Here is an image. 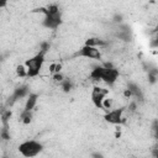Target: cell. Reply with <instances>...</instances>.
I'll return each instance as SVG.
<instances>
[{
	"instance_id": "6da1fadb",
	"label": "cell",
	"mask_w": 158,
	"mask_h": 158,
	"mask_svg": "<svg viewBox=\"0 0 158 158\" xmlns=\"http://www.w3.org/2000/svg\"><path fill=\"white\" fill-rule=\"evenodd\" d=\"M46 54H47L46 52L40 51L38 53H36L33 57H31L30 59H27L25 62V67H26L28 78H35L41 73L42 67L46 60Z\"/></svg>"
},
{
	"instance_id": "7a4b0ae2",
	"label": "cell",
	"mask_w": 158,
	"mask_h": 158,
	"mask_svg": "<svg viewBox=\"0 0 158 158\" xmlns=\"http://www.w3.org/2000/svg\"><path fill=\"white\" fill-rule=\"evenodd\" d=\"M43 149L42 143H40L38 141L35 139H27L22 143H20L19 146V152L23 156V157H36L37 154L41 153V151Z\"/></svg>"
},
{
	"instance_id": "3957f363",
	"label": "cell",
	"mask_w": 158,
	"mask_h": 158,
	"mask_svg": "<svg viewBox=\"0 0 158 158\" xmlns=\"http://www.w3.org/2000/svg\"><path fill=\"white\" fill-rule=\"evenodd\" d=\"M123 112L125 109L123 107H117V109H110L106 111L104 118L106 122L111 123V125H121L125 122V117H123Z\"/></svg>"
},
{
	"instance_id": "277c9868",
	"label": "cell",
	"mask_w": 158,
	"mask_h": 158,
	"mask_svg": "<svg viewBox=\"0 0 158 158\" xmlns=\"http://www.w3.org/2000/svg\"><path fill=\"white\" fill-rule=\"evenodd\" d=\"M77 56L84 57V58H89V59H100V58H101V51H100L99 47L84 44V46L77 52Z\"/></svg>"
},
{
	"instance_id": "5b68a950",
	"label": "cell",
	"mask_w": 158,
	"mask_h": 158,
	"mask_svg": "<svg viewBox=\"0 0 158 158\" xmlns=\"http://www.w3.org/2000/svg\"><path fill=\"white\" fill-rule=\"evenodd\" d=\"M109 90L104 89L101 86H94L93 91H91V101L95 105V107L98 109H102V100L107 95Z\"/></svg>"
},
{
	"instance_id": "8992f818",
	"label": "cell",
	"mask_w": 158,
	"mask_h": 158,
	"mask_svg": "<svg viewBox=\"0 0 158 158\" xmlns=\"http://www.w3.org/2000/svg\"><path fill=\"white\" fill-rule=\"evenodd\" d=\"M60 23H62L60 12L54 14V15L47 14V15L43 17V20H42V25H43L46 28H48V30H56Z\"/></svg>"
},
{
	"instance_id": "52a82bcc",
	"label": "cell",
	"mask_w": 158,
	"mask_h": 158,
	"mask_svg": "<svg viewBox=\"0 0 158 158\" xmlns=\"http://www.w3.org/2000/svg\"><path fill=\"white\" fill-rule=\"evenodd\" d=\"M117 79H118V70L116 68H105L104 67V72H102V75H101V81H104L105 84L112 85V84L116 83Z\"/></svg>"
},
{
	"instance_id": "ba28073f",
	"label": "cell",
	"mask_w": 158,
	"mask_h": 158,
	"mask_svg": "<svg viewBox=\"0 0 158 158\" xmlns=\"http://www.w3.org/2000/svg\"><path fill=\"white\" fill-rule=\"evenodd\" d=\"M28 93H30V89H28L27 85H21V86H19V88H16V89L14 90L11 98H9L7 105H12V104H14L15 101H17L19 99H22V98L27 96Z\"/></svg>"
},
{
	"instance_id": "9c48e42d",
	"label": "cell",
	"mask_w": 158,
	"mask_h": 158,
	"mask_svg": "<svg viewBox=\"0 0 158 158\" xmlns=\"http://www.w3.org/2000/svg\"><path fill=\"white\" fill-rule=\"evenodd\" d=\"M37 100H38V95L35 93H28V95L26 96V102H25V110L32 111L36 105H37Z\"/></svg>"
},
{
	"instance_id": "30bf717a",
	"label": "cell",
	"mask_w": 158,
	"mask_h": 158,
	"mask_svg": "<svg viewBox=\"0 0 158 158\" xmlns=\"http://www.w3.org/2000/svg\"><path fill=\"white\" fill-rule=\"evenodd\" d=\"M127 89H130V91L132 93V96H135L137 100H142V99H143L142 90L139 89V86H138L137 84H135V83H128Z\"/></svg>"
},
{
	"instance_id": "8fae6325",
	"label": "cell",
	"mask_w": 158,
	"mask_h": 158,
	"mask_svg": "<svg viewBox=\"0 0 158 158\" xmlns=\"http://www.w3.org/2000/svg\"><path fill=\"white\" fill-rule=\"evenodd\" d=\"M102 72H104V67L102 65H96L94 67V69L90 72V78L93 80H101V75H102Z\"/></svg>"
},
{
	"instance_id": "7c38bea8",
	"label": "cell",
	"mask_w": 158,
	"mask_h": 158,
	"mask_svg": "<svg viewBox=\"0 0 158 158\" xmlns=\"http://www.w3.org/2000/svg\"><path fill=\"white\" fill-rule=\"evenodd\" d=\"M20 121L23 123V125H30L31 121H32V111H28V110H22L21 115H20Z\"/></svg>"
},
{
	"instance_id": "4fadbf2b",
	"label": "cell",
	"mask_w": 158,
	"mask_h": 158,
	"mask_svg": "<svg viewBox=\"0 0 158 158\" xmlns=\"http://www.w3.org/2000/svg\"><path fill=\"white\" fill-rule=\"evenodd\" d=\"M59 84H60V88H62V90H63L64 93H69V91L73 89V86H74V85H73V81H72L70 79H67V78H64Z\"/></svg>"
},
{
	"instance_id": "5bb4252c",
	"label": "cell",
	"mask_w": 158,
	"mask_h": 158,
	"mask_svg": "<svg viewBox=\"0 0 158 158\" xmlns=\"http://www.w3.org/2000/svg\"><path fill=\"white\" fill-rule=\"evenodd\" d=\"M16 75L19 78H26L27 77V70H26L25 64H20L16 67Z\"/></svg>"
},
{
	"instance_id": "9a60e30c",
	"label": "cell",
	"mask_w": 158,
	"mask_h": 158,
	"mask_svg": "<svg viewBox=\"0 0 158 158\" xmlns=\"http://www.w3.org/2000/svg\"><path fill=\"white\" fill-rule=\"evenodd\" d=\"M0 138L4 139V141H9V139H10V131H9V127L1 126V128H0Z\"/></svg>"
},
{
	"instance_id": "2e32d148",
	"label": "cell",
	"mask_w": 158,
	"mask_h": 158,
	"mask_svg": "<svg viewBox=\"0 0 158 158\" xmlns=\"http://www.w3.org/2000/svg\"><path fill=\"white\" fill-rule=\"evenodd\" d=\"M157 78H158V74H157V70L153 69V70H149L148 72V83L149 84H156L157 83Z\"/></svg>"
},
{
	"instance_id": "e0dca14e",
	"label": "cell",
	"mask_w": 158,
	"mask_h": 158,
	"mask_svg": "<svg viewBox=\"0 0 158 158\" xmlns=\"http://www.w3.org/2000/svg\"><path fill=\"white\" fill-rule=\"evenodd\" d=\"M110 109H112V99H109V98L105 96L104 100H102V110L107 111Z\"/></svg>"
},
{
	"instance_id": "ac0fdd59",
	"label": "cell",
	"mask_w": 158,
	"mask_h": 158,
	"mask_svg": "<svg viewBox=\"0 0 158 158\" xmlns=\"http://www.w3.org/2000/svg\"><path fill=\"white\" fill-rule=\"evenodd\" d=\"M47 12H48L49 15L58 14V12H59V7H58V5H56V4H51V5H48V6H47Z\"/></svg>"
},
{
	"instance_id": "d6986e66",
	"label": "cell",
	"mask_w": 158,
	"mask_h": 158,
	"mask_svg": "<svg viewBox=\"0 0 158 158\" xmlns=\"http://www.w3.org/2000/svg\"><path fill=\"white\" fill-rule=\"evenodd\" d=\"M52 79H53L54 81H57V83H60V81L64 79V75L62 74V72H60V73H53Z\"/></svg>"
},
{
	"instance_id": "ffe728a7",
	"label": "cell",
	"mask_w": 158,
	"mask_h": 158,
	"mask_svg": "<svg viewBox=\"0 0 158 158\" xmlns=\"http://www.w3.org/2000/svg\"><path fill=\"white\" fill-rule=\"evenodd\" d=\"M49 47H51V46H49V43H48V42H42V43H41V46H40V48H41L40 51H43V52H46V53H47V52L49 51Z\"/></svg>"
},
{
	"instance_id": "44dd1931",
	"label": "cell",
	"mask_w": 158,
	"mask_h": 158,
	"mask_svg": "<svg viewBox=\"0 0 158 158\" xmlns=\"http://www.w3.org/2000/svg\"><path fill=\"white\" fill-rule=\"evenodd\" d=\"M114 22L121 23V22H122V15H121V14H116V15L114 16Z\"/></svg>"
},
{
	"instance_id": "7402d4cb",
	"label": "cell",
	"mask_w": 158,
	"mask_h": 158,
	"mask_svg": "<svg viewBox=\"0 0 158 158\" xmlns=\"http://www.w3.org/2000/svg\"><path fill=\"white\" fill-rule=\"evenodd\" d=\"M62 68H63V65H62V63H56V68H54V73H60V72H62Z\"/></svg>"
},
{
	"instance_id": "603a6c76",
	"label": "cell",
	"mask_w": 158,
	"mask_h": 158,
	"mask_svg": "<svg viewBox=\"0 0 158 158\" xmlns=\"http://www.w3.org/2000/svg\"><path fill=\"white\" fill-rule=\"evenodd\" d=\"M123 96H125L126 99H128V98L132 96V93L130 91V89H125V90H123Z\"/></svg>"
},
{
	"instance_id": "cb8c5ba5",
	"label": "cell",
	"mask_w": 158,
	"mask_h": 158,
	"mask_svg": "<svg viewBox=\"0 0 158 158\" xmlns=\"http://www.w3.org/2000/svg\"><path fill=\"white\" fill-rule=\"evenodd\" d=\"M136 107H137V104H136V101H133V102H131V104H130V106H128V110H130L131 112H133V111L136 110Z\"/></svg>"
},
{
	"instance_id": "d4e9b609",
	"label": "cell",
	"mask_w": 158,
	"mask_h": 158,
	"mask_svg": "<svg viewBox=\"0 0 158 158\" xmlns=\"http://www.w3.org/2000/svg\"><path fill=\"white\" fill-rule=\"evenodd\" d=\"M54 68H56V63H51L49 67H48V72L53 74V73H54Z\"/></svg>"
},
{
	"instance_id": "484cf974",
	"label": "cell",
	"mask_w": 158,
	"mask_h": 158,
	"mask_svg": "<svg viewBox=\"0 0 158 158\" xmlns=\"http://www.w3.org/2000/svg\"><path fill=\"white\" fill-rule=\"evenodd\" d=\"M7 2H9V0H0V9L5 7L7 5Z\"/></svg>"
}]
</instances>
